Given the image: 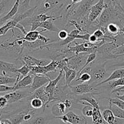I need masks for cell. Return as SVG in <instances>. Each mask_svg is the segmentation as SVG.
Instances as JSON below:
<instances>
[{"label": "cell", "instance_id": "cell-42", "mask_svg": "<svg viewBox=\"0 0 124 124\" xmlns=\"http://www.w3.org/2000/svg\"><path fill=\"white\" fill-rule=\"evenodd\" d=\"M98 41H99V40L97 38L93 35V34H92V35H90V36L89 38V40H88V42H90V43L92 44H96Z\"/></svg>", "mask_w": 124, "mask_h": 124}, {"label": "cell", "instance_id": "cell-3", "mask_svg": "<svg viewBox=\"0 0 124 124\" xmlns=\"http://www.w3.org/2000/svg\"><path fill=\"white\" fill-rule=\"evenodd\" d=\"M105 63L106 62H104L103 64L96 65V67H85L84 69L82 70L81 73L83 72L89 73L91 75V76H92L90 82H99L98 84H99L100 82L105 81L106 79H107L110 76L109 74L108 73V72L105 69Z\"/></svg>", "mask_w": 124, "mask_h": 124}, {"label": "cell", "instance_id": "cell-12", "mask_svg": "<svg viewBox=\"0 0 124 124\" xmlns=\"http://www.w3.org/2000/svg\"><path fill=\"white\" fill-rule=\"evenodd\" d=\"M48 77L44 75H34L33 81L30 87V92L33 94L34 92L39 88L44 86L46 84H48L50 81Z\"/></svg>", "mask_w": 124, "mask_h": 124}, {"label": "cell", "instance_id": "cell-2", "mask_svg": "<svg viewBox=\"0 0 124 124\" xmlns=\"http://www.w3.org/2000/svg\"><path fill=\"white\" fill-rule=\"evenodd\" d=\"M63 0H43L39 6H37L33 15L47 13L48 12H60L62 10L64 4Z\"/></svg>", "mask_w": 124, "mask_h": 124}, {"label": "cell", "instance_id": "cell-44", "mask_svg": "<svg viewBox=\"0 0 124 124\" xmlns=\"http://www.w3.org/2000/svg\"><path fill=\"white\" fill-rule=\"evenodd\" d=\"M112 67H115V68H118V69H121V68H124V61L121 62H119L117 64H114V65H111Z\"/></svg>", "mask_w": 124, "mask_h": 124}, {"label": "cell", "instance_id": "cell-16", "mask_svg": "<svg viewBox=\"0 0 124 124\" xmlns=\"http://www.w3.org/2000/svg\"><path fill=\"white\" fill-rule=\"evenodd\" d=\"M17 70L16 65L13 63L0 60V71L2 73L3 75L6 76V74L8 73H17Z\"/></svg>", "mask_w": 124, "mask_h": 124}, {"label": "cell", "instance_id": "cell-19", "mask_svg": "<svg viewBox=\"0 0 124 124\" xmlns=\"http://www.w3.org/2000/svg\"><path fill=\"white\" fill-rule=\"evenodd\" d=\"M31 98H38L41 99L42 101L44 103V105L43 107V110H45L46 107V104H47V102L48 100V97L47 94H46L44 90V87H42L41 88H39V89L36 90L35 92L31 94Z\"/></svg>", "mask_w": 124, "mask_h": 124}, {"label": "cell", "instance_id": "cell-32", "mask_svg": "<svg viewBox=\"0 0 124 124\" xmlns=\"http://www.w3.org/2000/svg\"><path fill=\"white\" fill-rule=\"evenodd\" d=\"M30 105L33 109L37 110L43 107L44 103L41 99L38 98H32L30 101Z\"/></svg>", "mask_w": 124, "mask_h": 124}, {"label": "cell", "instance_id": "cell-34", "mask_svg": "<svg viewBox=\"0 0 124 124\" xmlns=\"http://www.w3.org/2000/svg\"><path fill=\"white\" fill-rule=\"evenodd\" d=\"M30 1H31V0H23L22 2H21L18 13H24V12H25V11L30 9V8H31L30 6Z\"/></svg>", "mask_w": 124, "mask_h": 124}, {"label": "cell", "instance_id": "cell-25", "mask_svg": "<svg viewBox=\"0 0 124 124\" xmlns=\"http://www.w3.org/2000/svg\"><path fill=\"white\" fill-rule=\"evenodd\" d=\"M14 0H1L0 2V16L12 8Z\"/></svg>", "mask_w": 124, "mask_h": 124}, {"label": "cell", "instance_id": "cell-38", "mask_svg": "<svg viewBox=\"0 0 124 124\" xmlns=\"http://www.w3.org/2000/svg\"><path fill=\"white\" fill-rule=\"evenodd\" d=\"M113 54L119 57L124 56V44L116 47L113 52Z\"/></svg>", "mask_w": 124, "mask_h": 124}, {"label": "cell", "instance_id": "cell-10", "mask_svg": "<svg viewBox=\"0 0 124 124\" xmlns=\"http://www.w3.org/2000/svg\"><path fill=\"white\" fill-rule=\"evenodd\" d=\"M87 53H81V54H76L73 55L71 57L68 58V62H67V67L70 69L76 70L77 69L82 68V64L84 62L85 64L86 59V54ZM79 69V70H80Z\"/></svg>", "mask_w": 124, "mask_h": 124}, {"label": "cell", "instance_id": "cell-23", "mask_svg": "<svg viewBox=\"0 0 124 124\" xmlns=\"http://www.w3.org/2000/svg\"><path fill=\"white\" fill-rule=\"evenodd\" d=\"M79 101H85L86 102L88 103V104L92 105L93 108L100 109V107H99V105L98 101H97L96 99L93 97V94H91V93L82 94V96L80 97Z\"/></svg>", "mask_w": 124, "mask_h": 124}, {"label": "cell", "instance_id": "cell-36", "mask_svg": "<svg viewBox=\"0 0 124 124\" xmlns=\"http://www.w3.org/2000/svg\"><path fill=\"white\" fill-rule=\"evenodd\" d=\"M30 71L29 67L26 65H23V66H22L19 69H18L17 70V73L21 74L23 76V78L27 76L29 74H30Z\"/></svg>", "mask_w": 124, "mask_h": 124}, {"label": "cell", "instance_id": "cell-28", "mask_svg": "<svg viewBox=\"0 0 124 124\" xmlns=\"http://www.w3.org/2000/svg\"><path fill=\"white\" fill-rule=\"evenodd\" d=\"M102 115L104 121L108 124H115L116 117L111 110L109 108L104 110L102 113Z\"/></svg>", "mask_w": 124, "mask_h": 124}, {"label": "cell", "instance_id": "cell-40", "mask_svg": "<svg viewBox=\"0 0 124 124\" xmlns=\"http://www.w3.org/2000/svg\"><path fill=\"white\" fill-rule=\"evenodd\" d=\"M7 104H8V102L4 96H0V109L4 108Z\"/></svg>", "mask_w": 124, "mask_h": 124}, {"label": "cell", "instance_id": "cell-11", "mask_svg": "<svg viewBox=\"0 0 124 124\" xmlns=\"http://www.w3.org/2000/svg\"><path fill=\"white\" fill-rule=\"evenodd\" d=\"M70 88V91L72 93L76 94H85L88 93H92L93 91L96 90V87L92 85L89 84L82 83L76 85L68 86Z\"/></svg>", "mask_w": 124, "mask_h": 124}, {"label": "cell", "instance_id": "cell-4", "mask_svg": "<svg viewBox=\"0 0 124 124\" xmlns=\"http://www.w3.org/2000/svg\"><path fill=\"white\" fill-rule=\"evenodd\" d=\"M116 47H117V46L115 41L104 43L98 48L96 53H98L100 56L101 59H104V60L119 58V56L113 54V52Z\"/></svg>", "mask_w": 124, "mask_h": 124}, {"label": "cell", "instance_id": "cell-22", "mask_svg": "<svg viewBox=\"0 0 124 124\" xmlns=\"http://www.w3.org/2000/svg\"><path fill=\"white\" fill-rule=\"evenodd\" d=\"M19 79V74L17 75L16 78L10 76H5V75H0V85H15L16 83L18 82Z\"/></svg>", "mask_w": 124, "mask_h": 124}, {"label": "cell", "instance_id": "cell-21", "mask_svg": "<svg viewBox=\"0 0 124 124\" xmlns=\"http://www.w3.org/2000/svg\"><path fill=\"white\" fill-rule=\"evenodd\" d=\"M66 109L67 108L64 102L62 101L53 105L52 109V112L54 117H58L64 115Z\"/></svg>", "mask_w": 124, "mask_h": 124}, {"label": "cell", "instance_id": "cell-43", "mask_svg": "<svg viewBox=\"0 0 124 124\" xmlns=\"http://www.w3.org/2000/svg\"><path fill=\"white\" fill-rule=\"evenodd\" d=\"M65 104V106H66L67 108H70L72 107V104H73V102L71 99H66L65 101H63Z\"/></svg>", "mask_w": 124, "mask_h": 124}, {"label": "cell", "instance_id": "cell-6", "mask_svg": "<svg viewBox=\"0 0 124 124\" xmlns=\"http://www.w3.org/2000/svg\"><path fill=\"white\" fill-rule=\"evenodd\" d=\"M106 7L105 0H99L97 3L91 7L87 19L89 23H94L98 19Z\"/></svg>", "mask_w": 124, "mask_h": 124}, {"label": "cell", "instance_id": "cell-49", "mask_svg": "<svg viewBox=\"0 0 124 124\" xmlns=\"http://www.w3.org/2000/svg\"><path fill=\"white\" fill-rule=\"evenodd\" d=\"M119 92H120V93H124V90H120L119 92H117V93H119Z\"/></svg>", "mask_w": 124, "mask_h": 124}, {"label": "cell", "instance_id": "cell-30", "mask_svg": "<svg viewBox=\"0 0 124 124\" xmlns=\"http://www.w3.org/2000/svg\"><path fill=\"white\" fill-rule=\"evenodd\" d=\"M96 58H97L96 53H91V54H88V56H87V60H86L85 64L82 67V68L80 69V70H79V71L77 72V77L79 76V74L81 73V72L82 71V70H83V69H84L86 67L88 66L89 64H92V62H93L96 59Z\"/></svg>", "mask_w": 124, "mask_h": 124}, {"label": "cell", "instance_id": "cell-26", "mask_svg": "<svg viewBox=\"0 0 124 124\" xmlns=\"http://www.w3.org/2000/svg\"><path fill=\"white\" fill-rule=\"evenodd\" d=\"M92 117V121L94 124H105V122H106L103 118L99 108H93V113Z\"/></svg>", "mask_w": 124, "mask_h": 124}, {"label": "cell", "instance_id": "cell-17", "mask_svg": "<svg viewBox=\"0 0 124 124\" xmlns=\"http://www.w3.org/2000/svg\"><path fill=\"white\" fill-rule=\"evenodd\" d=\"M124 78V68L116 69L115 70H114L113 72L110 75V76L107 79H106L105 81L100 82L98 84L96 85V87H99V86L101 85L104 84L105 83H107V82H109L110 81L118 79L120 78Z\"/></svg>", "mask_w": 124, "mask_h": 124}, {"label": "cell", "instance_id": "cell-39", "mask_svg": "<svg viewBox=\"0 0 124 124\" xmlns=\"http://www.w3.org/2000/svg\"><path fill=\"white\" fill-rule=\"evenodd\" d=\"M69 36V33L65 30H61L58 32V36L61 40H64Z\"/></svg>", "mask_w": 124, "mask_h": 124}, {"label": "cell", "instance_id": "cell-48", "mask_svg": "<svg viewBox=\"0 0 124 124\" xmlns=\"http://www.w3.org/2000/svg\"><path fill=\"white\" fill-rule=\"evenodd\" d=\"M120 29H121V32L123 33V34L124 35V26L121 27L120 28Z\"/></svg>", "mask_w": 124, "mask_h": 124}, {"label": "cell", "instance_id": "cell-5", "mask_svg": "<svg viewBox=\"0 0 124 124\" xmlns=\"http://www.w3.org/2000/svg\"><path fill=\"white\" fill-rule=\"evenodd\" d=\"M63 73H64L63 70H59V73L58 76H57L56 78L53 80H50V81L47 84V85L44 87L45 92H46V93L48 97V100L47 104H46V107L51 102L56 101V99L54 98V93H55L56 88L57 85H58V82L60 81V80L62 78Z\"/></svg>", "mask_w": 124, "mask_h": 124}, {"label": "cell", "instance_id": "cell-14", "mask_svg": "<svg viewBox=\"0 0 124 124\" xmlns=\"http://www.w3.org/2000/svg\"><path fill=\"white\" fill-rule=\"evenodd\" d=\"M20 0H15L13 7L10 11L6 13L4 16L0 18V27L6 24L7 21L10 20L13 18L19 12V6H20Z\"/></svg>", "mask_w": 124, "mask_h": 124}, {"label": "cell", "instance_id": "cell-46", "mask_svg": "<svg viewBox=\"0 0 124 124\" xmlns=\"http://www.w3.org/2000/svg\"><path fill=\"white\" fill-rule=\"evenodd\" d=\"M82 0H71V2L70 3V5H75L81 2Z\"/></svg>", "mask_w": 124, "mask_h": 124}, {"label": "cell", "instance_id": "cell-35", "mask_svg": "<svg viewBox=\"0 0 124 124\" xmlns=\"http://www.w3.org/2000/svg\"><path fill=\"white\" fill-rule=\"evenodd\" d=\"M82 112L84 116H86V117H92L93 113V107L90 104L85 105V106L82 108Z\"/></svg>", "mask_w": 124, "mask_h": 124}, {"label": "cell", "instance_id": "cell-51", "mask_svg": "<svg viewBox=\"0 0 124 124\" xmlns=\"http://www.w3.org/2000/svg\"></svg>", "mask_w": 124, "mask_h": 124}, {"label": "cell", "instance_id": "cell-41", "mask_svg": "<svg viewBox=\"0 0 124 124\" xmlns=\"http://www.w3.org/2000/svg\"><path fill=\"white\" fill-rule=\"evenodd\" d=\"M90 35H91L90 34L88 33H86L84 34V35L79 34V35L76 36V39H81L84 40V41H88Z\"/></svg>", "mask_w": 124, "mask_h": 124}, {"label": "cell", "instance_id": "cell-18", "mask_svg": "<svg viewBox=\"0 0 124 124\" xmlns=\"http://www.w3.org/2000/svg\"><path fill=\"white\" fill-rule=\"evenodd\" d=\"M63 71L65 73V86L68 87L70 85L71 82L77 77V71L73 69H69L68 67H65Z\"/></svg>", "mask_w": 124, "mask_h": 124}, {"label": "cell", "instance_id": "cell-31", "mask_svg": "<svg viewBox=\"0 0 124 124\" xmlns=\"http://www.w3.org/2000/svg\"><path fill=\"white\" fill-rule=\"evenodd\" d=\"M49 121V119L46 116H38L33 117L28 124H47Z\"/></svg>", "mask_w": 124, "mask_h": 124}, {"label": "cell", "instance_id": "cell-37", "mask_svg": "<svg viewBox=\"0 0 124 124\" xmlns=\"http://www.w3.org/2000/svg\"><path fill=\"white\" fill-rule=\"evenodd\" d=\"M109 102L112 103L114 105H116V106L118 107L119 108H120L122 109V110H124V102L123 101L121 100V99H119V98H116L110 99Z\"/></svg>", "mask_w": 124, "mask_h": 124}, {"label": "cell", "instance_id": "cell-15", "mask_svg": "<svg viewBox=\"0 0 124 124\" xmlns=\"http://www.w3.org/2000/svg\"><path fill=\"white\" fill-rule=\"evenodd\" d=\"M32 75H33L30 73L27 76H25L23 79L18 81V82L16 83L13 86L14 91L20 90L27 88L29 86H31L33 81V78L32 77Z\"/></svg>", "mask_w": 124, "mask_h": 124}, {"label": "cell", "instance_id": "cell-7", "mask_svg": "<svg viewBox=\"0 0 124 124\" xmlns=\"http://www.w3.org/2000/svg\"><path fill=\"white\" fill-rule=\"evenodd\" d=\"M32 93L29 91L16 90L7 93L5 95V98L7 99L8 104H13L17 102L21 99L26 98L29 96H31Z\"/></svg>", "mask_w": 124, "mask_h": 124}, {"label": "cell", "instance_id": "cell-45", "mask_svg": "<svg viewBox=\"0 0 124 124\" xmlns=\"http://www.w3.org/2000/svg\"><path fill=\"white\" fill-rule=\"evenodd\" d=\"M124 90V87H118V88L113 90H112V92H111V93H117V92H119L120 90Z\"/></svg>", "mask_w": 124, "mask_h": 124}, {"label": "cell", "instance_id": "cell-24", "mask_svg": "<svg viewBox=\"0 0 124 124\" xmlns=\"http://www.w3.org/2000/svg\"><path fill=\"white\" fill-rule=\"evenodd\" d=\"M121 32V29L118 24L116 23H110L107 26V33L110 35L111 37L115 38Z\"/></svg>", "mask_w": 124, "mask_h": 124}, {"label": "cell", "instance_id": "cell-29", "mask_svg": "<svg viewBox=\"0 0 124 124\" xmlns=\"http://www.w3.org/2000/svg\"><path fill=\"white\" fill-rule=\"evenodd\" d=\"M109 109L112 111L115 117L124 120V110L109 102Z\"/></svg>", "mask_w": 124, "mask_h": 124}, {"label": "cell", "instance_id": "cell-1", "mask_svg": "<svg viewBox=\"0 0 124 124\" xmlns=\"http://www.w3.org/2000/svg\"><path fill=\"white\" fill-rule=\"evenodd\" d=\"M98 1L99 0H82L81 2L75 5L69 4L66 7V17L73 20L87 18L91 7Z\"/></svg>", "mask_w": 124, "mask_h": 124}, {"label": "cell", "instance_id": "cell-27", "mask_svg": "<svg viewBox=\"0 0 124 124\" xmlns=\"http://www.w3.org/2000/svg\"><path fill=\"white\" fill-rule=\"evenodd\" d=\"M80 31L78 29H75L70 31V33H69V36L65 39L61 40L59 42V45L60 46H66V45L69 44L71 42H72L75 39H76V36L79 34Z\"/></svg>", "mask_w": 124, "mask_h": 124}, {"label": "cell", "instance_id": "cell-47", "mask_svg": "<svg viewBox=\"0 0 124 124\" xmlns=\"http://www.w3.org/2000/svg\"><path fill=\"white\" fill-rule=\"evenodd\" d=\"M116 98H119V99L123 101L124 102V94H123V95H119L118 93H116Z\"/></svg>", "mask_w": 124, "mask_h": 124}, {"label": "cell", "instance_id": "cell-20", "mask_svg": "<svg viewBox=\"0 0 124 124\" xmlns=\"http://www.w3.org/2000/svg\"><path fill=\"white\" fill-rule=\"evenodd\" d=\"M47 31L46 30L44 29V30H41V31H38V30H34V31H31L27 33L24 37L21 38L24 41H27V42H35L36 40L38 39L39 36L41 35V33H43L44 31Z\"/></svg>", "mask_w": 124, "mask_h": 124}, {"label": "cell", "instance_id": "cell-13", "mask_svg": "<svg viewBox=\"0 0 124 124\" xmlns=\"http://www.w3.org/2000/svg\"><path fill=\"white\" fill-rule=\"evenodd\" d=\"M22 62L24 63V65H26L29 67L46 66L49 64V62L46 59H38L35 57L27 55L23 56Z\"/></svg>", "mask_w": 124, "mask_h": 124}, {"label": "cell", "instance_id": "cell-33", "mask_svg": "<svg viewBox=\"0 0 124 124\" xmlns=\"http://www.w3.org/2000/svg\"><path fill=\"white\" fill-rule=\"evenodd\" d=\"M78 77V78L75 80V82H81L82 83H84V82H90L92 79L91 75L87 72L81 73Z\"/></svg>", "mask_w": 124, "mask_h": 124}, {"label": "cell", "instance_id": "cell-50", "mask_svg": "<svg viewBox=\"0 0 124 124\" xmlns=\"http://www.w3.org/2000/svg\"><path fill=\"white\" fill-rule=\"evenodd\" d=\"M1 113H0V124L1 123Z\"/></svg>", "mask_w": 124, "mask_h": 124}, {"label": "cell", "instance_id": "cell-8", "mask_svg": "<svg viewBox=\"0 0 124 124\" xmlns=\"http://www.w3.org/2000/svg\"><path fill=\"white\" fill-rule=\"evenodd\" d=\"M56 19H50L42 23L33 22L30 24V25H31L30 30L34 31V30H36L38 28H42L47 31L48 30L52 32H59L60 30L54 24V21Z\"/></svg>", "mask_w": 124, "mask_h": 124}, {"label": "cell", "instance_id": "cell-9", "mask_svg": "<svg viewBox=\"0 0 124 124\" xmlns=\"http://www.w3.org/2000/svg\"><path fill=\"white\" fill-rule=\"evenodd\" d=\"M54 118L59 119L61 120L64 123L70 124H85L86 121L84 117H81L79 115H76L73 111H69V113L62 116L54 117Z\"/></svg>", "mask_w": 124, "mask_h": 124}]
</instances>
